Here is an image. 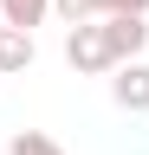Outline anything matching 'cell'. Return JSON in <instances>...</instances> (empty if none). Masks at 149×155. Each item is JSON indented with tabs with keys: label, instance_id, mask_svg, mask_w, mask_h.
Returning <instances> with one entry per match:
<instances>
[{
	"label": "cell",
	"instance_id": "3957f363",
	"mask_svg": "<svg viewBox=\"0 0 149 155\" xmlns=\"http://www.w3.org/2000/svg\"><path fill=\"white\" fill-rule=\"evenodd\" d=\"M104 39H110V58H117V65H130V58H143L149 26H143V19H130V13H110V19H104Z\"/></svg>",
	"mask_w": 149,
	"mask_h": 155
},
{
	"label": "cell",
	"instance_id": "6da1fadb",
	"mask_svg": "<svg viewBox=\"0 0 149 155\" xmlns=\"http://www.w3.org/2000/svg\"><path fill=\"white\" fill-rule=\"evenodd\" d=\"M65 65L97 78V71H117V58H110V39H104V19H84V26L65 32Z\"/></svg>",
	"mask_w": 149,
	"mask_h": 155
},
{
	"label": "cell",
	"instance_id": "9c48e42d",
	"mask_svg": "<svg viewBox=\"0 0 149 155\" xmlns=\"http://www.w3.org/2000/svg\"><path fill=\"white\" fill-rule=\"evenodd\" d=\"M0 26H7V19H0Z\"/></svg>",
	"mask_w": 149,
	"mask_h": 155
},
{
	"label": "cell",
	"instance_id": "5b68a950",
	"mask_svg": "<svg viewBox=\"0 0 149 155\" xmlns=\"http://www.w3.org/2000/svg\"><path fill=\"white\" fill-rule=\"evenodd\" d=\"M46 13H52V0H0V19H7V26H20V32H32Z\"/></svg>",
	"mask_w": 149,
	"mask_h": 155
},
{
	"label": "cell",
	"instance_id": "ba28073f",
	"mask_svg": "<svg viewBox=\"0 0 149 155\" xmlns=\"http://www.w3.org/2000/svg\"><path fill=\"white\" fill-rule=\"evenodd\" d=\"M97 7H104V19H110V13H130V19H143V13H149V0H97Z\"/></svg>",
	"mask_w": 149,
	"mask_h": 155
},
{
	"label": "cell",
	"instance_id": "52a82bcc",
	"mask_svg": "<svg viewBox=\"0 0 149 155\" xmlns=\"http://www.w3.org/2000/svg\"><path fill=\"white\" fill-rule=\"evenodd\" d=\"M52 13H59L65 26H84V19H104V7H97V0H52Z\"/></svg>",
	"mask_w": 149,
	"mask_h": 155
},
{
	"label": "cell",
	"instance_id": "277c9868",
	"mask_svg": "<svg viewBox=\"0 0 149 155\" xmlns=\"http://www.w3.org/2000/svg\"><path fill=\"white\" fill-rule=\"evenodd\" d=\"M26 65H32V32L0 26V78H13V71H26Z\"/></svg>",
	"mask_w": 149,
	"mask_h": 155
},
{
	"label": "cell",
	"instance_id": "8992f818",
	"mask_svg": "<svg viewBox=\"0 0 149 155\" xmlns=\"http://www.w3.org/2000/svg\"><path fill=\"white\" fill-rule=\"evenodd\" d=\"M7 155H65V149L52 142L46 129H20V136H13V142H7Z\"/></svg>",
	"mask_w": 149,
	"mask_h": 155
},
{
	"label": "cell",
	"instance_id": "7a4b0ae2",
	"mask_svg": "<svg viewBox=\"0 0 149 155\" xmlns=\"http://www.w3.org/2000/svg\"><path fill=\"white\" fill-rule=\"evenodd\" d=\"M110 97H117V110H130V116H143V110H149V65H143V58L117 65V78H110Z\"/></svg>",
	"mask_w": 149,
	"mask_h": 155
}]
</instances>
